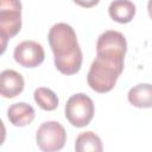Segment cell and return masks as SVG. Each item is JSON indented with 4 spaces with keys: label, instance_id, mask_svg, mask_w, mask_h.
<instances>
[{
    "label": "cell",
    "instance_id": "7",
    "mask_svg": "<svg viewBox=\"0 0 152 152\" xmlns=\"http://www.w3.org/2000/svg\"><path fill=\"white\" fill-rule=\"evenodd\" d=\"M127 51V42L125 36L118 31L103 32L96 43V53H112L125 56Z\"/></svg>",
    "mask_w": 152,
    "mask_h": 152
},
{
    "label": "cell",
    "instance_id": "9",
    "mask_svg": "<svg viewBox=\"0 0 152 152\" xmlns=\"http://www.w3.org/2000/svg\"><path fill=\"white\" fill-rule=\"evenodd\" d=\"M7 116L12 125L17 127H24L33 121L34 109L26 102H17L8 107Z\"/></svg>",
    "mask_w": 152,
    "mask_h": 152
},
{
    "label": "cell",
    "instance_id": "6",
    "mask_svg": "<svg viewBox=\"0 0 152 152\" xmlns=\"http://www.w3.org/2000/svg\"><path fill=\"white\" fill-rule=\"evenodd\" d=\"M13 57L15 62L24 68H36L43 63L45 52L39 43L33 40H24L15 46Z\"/></svg>",
    "mask_w": 152,
    "mask_h": 152
},
{
    "label": "cell",
    "instance_id": "3",
    "mask_svg": "<svg viewBox=\"0 0 152 152\" xmlns=\"http://www.w3.org/2000/svg\"><path fill=\"white\" fill-rule=\"evenodd\" d=\"M93 100L82 93L70 96L65 103V118L75 127H84L90 124L94 116Z\"/></svg>",
    "mask_w": 152,
    "mask_h": 152
},
{
    "label": "cell",
    "instance_id": "4",
    "mask_svg": "<svg viewBox=\"0 0 152 152\" xmlns=\"http://www.w3.org/2000/svg\"><path fill=\"white\" fill-rule=\"evenodd\" d=\"M38 147L45 152L59 151L66 141V132L57 121H46L42 124L36 133Z\"/></svg>",
    "mask_w": 152,
    "mask_h": 152
},
{
    "label": "cell",
    "instance_id": "5",
    "mask_svg": "<svg viewBox=\"0 0 152 152\" xmlns=\"http://www.w3.org/2000/svg\"><path fill=\"white\" fill-rule=\"evenodd\" d=\"M21 28L20 0H0V30L10 38L18 34Z\"/></svg>",
    "mask_w": 152,
    "mask_h": 152
},
{
    "label": "cell",
    "instance_id": "2",
    "mask_svg": "<svg viewBox=\"0 0 152 152\" xmlns=\"http://www.w3.org/2000/svg\"><path fill=\"white\" fill-rule=\"evenodd\" d=\"M124 58L121 55L96 53L87 75L89 87L101 94L110 91L124 70Z\"/></svg>",
    "mask_w": 152,
    "mask_h": 152
},
{
    "label": "cell",
    "instance_id": "13",
    "mask_svg": "<svg viewBox=\"0 0 152 152\" xmlns=\"http://www.w3.org/2000/svg\"><path fill=\"white\" fill-rule=\"evenodd\" d=\"M33 97L36 103L44 110H55L58 107V97L57 95L49 88L39 87L34 90Z\"/></svg>",
    "mask_w": 152,
    "mask_h": 152
},
{
    "label": "cell",
    "instance_id": "8",
    "mask_svg": "<svg viewBox=\"0 0 152 152\" xmlns=\"http://www.w3.org/2000/svg\"><path fill=\"white\" fill-rule=\"evenodd\" d=\"M23 76L12 69H7L0 72V95L6 99L18 96L24 90Z\"/></svg>",
    "mask_w": 152,
    "mask_h": 152
},
{
    "label": "cell",
    "instance_id": "10",
    "mask_svg": "<svg viewBox=\"0 0 152 152\" xmlns=\"http://www.w3.org/2000/svg\"><path fill=\"white\" fill-rule=\"evenodd\" d=\"M108 13L114 21L127 24L135 15V5L129 0H114L108 7Z\"/></svg>",
    "mask_w": 152,
    "mask_h": 152
},
{
    "label": "cell",
    "instance_id": "15",
    "mask_svg": "<svg viewBox=\"0 0 152 152\" xmlns=\"http://www.w3.org/2000/svg\"><path fill=\"white\" fill-rule=\"evenodd\" d=\"M75 4H77L78 6L81 7H84V8H90L95 5H97L100 2V0H74Z\"/></svg>",
    "mask_w": 152,
    "mask_h": 152
},
{
    "label": "cell",
    "instance_id": "14",
    "mask_svg": "<svg viewBox=\"0 0 152 152\" xmlns=\"http://www.w3.org/2000/svg\"><path fill=\"white\" fill-rule=\"evenodd\" d=\"M8 40H10V37L2 30H0V55H2L6 51Z\"/></svg>",
    "mask_w": 152,
    "mask_h": 152
},
{
    "label": "cell",
    "instance_id": "16",
    "mask_svg": "<svg viewBox=\"0 0 152 152\" xmlns=\"http://www.w3.org/2000/svg\"><path fill=\"white\" fill-rule=\"evenodd\" d=\"M5 139H6V127L2 122V120L0 119V146L4 144Z\"/></svg>",
    "mask_w": 152,
    "mask_h": 152
},
{
    "label": "cell",
    "instance_id": "1",
    "mask_svg": "<svg viewBox=\"0 0 152 152\" xmlns=\"http://www.w3.org/2000/svg\"><path fill=\"white\" fill-rule=\"evenodd\" d=\"M50 48L55 55V66L64 75L78 72L82 65V51L76 32L65 23L55 24L48 34Z\"/></svg>",
    "mask_w": 152,
    "mask_h": 152
},
{
    "label": "cell",
    "instance_id": "12",
    "mask_svg": "<svg viewBox=\"0 0 152 152\" xmlns=\"http://www.w3.org/2000/svg\"><path fill=\"white\" fill-rule=\"evenodd\" d=\"M75 150L77 152H101L103 147L100 137L91 131H87L76 138Z\"/></svg>",
    "mask_w": 152,
    "mask_h": 152
},
{
    "label": "cell",
    "instance_id": "11",
    "mask_svg": "<svg viewBox=\"0 0 152 152\" xmlns=\"http://www.w3.org/2000/svg\"><path fill=\"white\" fill-rule=\"evenodd\" d=\"M128 101L138 108H150L152 106V86L150 83H140L131 88L128 91Z\"/></svg>",
    "mask_w": 152,
    "mask_h": 152
}]
</instances>
